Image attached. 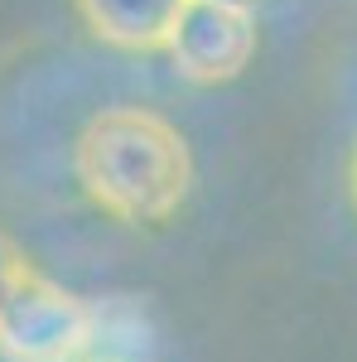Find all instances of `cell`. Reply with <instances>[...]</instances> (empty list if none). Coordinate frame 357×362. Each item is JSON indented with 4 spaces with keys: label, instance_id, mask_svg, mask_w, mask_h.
Returning a JSON list of instances; mask_svg holds the SVG:
<instances>
[{
    "label": "cell",
    "instance_id": "6da1fadb",
    "mask_svg": "<svg viewBox=\"0 0 357 362\" xmlns=\"http://www.w3.org/2000/svg\"><path fill=\"white\" fill-rule=\"evenodd\" d=\"M83 194L121 223H169L193 184L189 140L160 112L107 107L73 140Z\"/></svg>",
    "mask_w": 357,
    "mask_h": 362
},
{
    "label": "cell",
    "instance_id": "8992f818",
    "mask_svg": "<svg viewBox=\"0 0 357 362\" xmlns=\"http://www.w3.org/2000/svg\"><path fill=\"white\" fill-rule=\"evenodd\" d=\"M29 276H34V266L25 261V251H20L10 237H5V232H0V309L15 300V290H20Z\"/></svg>",
    "mask_w": 357,
    "mask_h": 362
},
{
    "label": "cell",
    "instance_id": "3957f363",
    "mask_svg": "<svg viewBox=\"0 0 357 362\" xmlns=\"http://www.w3.org/2000/svg\"><path fill=\"white\" fill-rule=\"evenodd\" d=\"M165 54L189 83H232L256 54V20L242 0H189Z\"/></svg>",
    "mask_w": 357,
    "mask_h": 362
},
{
    "label": "cell",
    "instance_id": "52a82bcc",
    "mask_svg": "<svg viewBox=\"0 0 357 362\" xmlns=\"http://www.w3.org/2000/svg\"><path fill=\"white\" fill-rule=\"evenodd\" d=\"M353 203H357V150H353Z\"/></svg>",
    "mask_w": 357,
    "mask_h": 362
},
{
    "label": "cell",
    "instance_id": "5b68a950",
    "mask_svg": "<svg viewBox=\"0 0 357 362\" xmlns=\"http://www.w3.org/2000/svg\"><path fill=\"white\" fill-rule=\"evenodd\" d=\"M150 358V334L136 305L126 300H102L92 305V353L87 362H145Z\"/></svg>",
    "mask_w": 357,
    "mask_h": 362
},
{
    "label": "cell",
    "instance_id": "277c9868",
    "mask_svg": "<svg viewBox=\"0 0 357 362\" xmlns=\"http://www.w3.org/2000/svg\"><path fill=\"white\" fill-rule=\"evenodd\" d=\"M73 5L92 39L126 54H155L169 44L189 0H73Z\"/></svg>",
    "mask_w": 357,
    "mask_h": 362
},
{
    "label": "cell",
    "instance_id": "ba28073f",
    "mask_svg": "<svg viewBox=\"0 0 357 362\" xmlns=\"http://www.w3.org/2000/svg\"><path fill=\"white\" fill-rule=\"evenodd\" d=\"M242 5H247V0H242Z\"/></svg>",
    "mask_w": 357,
    "mask_h": 362
},
{
    "label": "cell",
    "instance_id": "7a4b0ae2",
    "mask_svg": "<svg viewBox=\"0 0 357 362\" xmlns=\"http://www.w3.org/2000/svg\"><path fill=\"white\" fill-rule=\"evenodd\" d=\"M92 353V305L83 295L34 276L0 309V358L10 362H87Z\"/></svg>",
    "mask_w": 357,
    "mask_h": 362
}]
</instances>
